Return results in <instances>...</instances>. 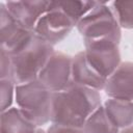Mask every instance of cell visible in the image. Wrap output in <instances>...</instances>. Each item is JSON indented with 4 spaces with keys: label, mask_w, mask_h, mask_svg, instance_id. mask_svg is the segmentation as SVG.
I'll list each match as a JSON object with an SVG mask.
<instances>
[{
    "label": "cell",
    "mask_w": 133,
    "mask_h": 133,
    "mask_svg": "<svg viewBox=\"0 0 133 133\" xmlns=\"http://www.w3.org/2000/svg\"><path fill=\"white\" fill-rule=\"evenodd\" d=\"M102 106L100 91L73 83L68 89L53 92L51 123L59 126L83 128L85 121Z\"/></svg>",
    "instance_id": "obj_1"
},
{
    "label": "cell",
    "mask_w": 133,
    "mask_h": 133,
    "mask_svg": "<svg viewBox=\"0 0 133 133\" xmlns=\"http://www.w3.org/2000/svg\"><path fill=\"white\" fill-rule=\"evenodd\" d=\"M54 52V46L33 32L22 47L9 55L15 84L19 85L36 80Z\"/></svg>",
    "instance_id": "obj_2"
},
{
    "label": "cell",
    "mask_w": 133,
    "mask_h": 133,
    "mask_svg": "<svg viewBox=\"0 0 133 133\" xmlns=\"http://www.w3.org/2000/svg\"><path fill=\"white\" fill-rule=\"evenodd\" d=\"M53 92L37 79L16 85L15 100L23 113L37 127L51 121V102Z\"/></svg>",
    "instance_id": "obj_3"
},
{
    "label": "cell",
    "mask_w": 133,
    "mask_h": 133,
    "mask_svg": "<svg viewBox=\"0 0 133 133\" xmlns=\"http://www.w3.org/2000/svg\"><path fill=\"white\" fill-rule=\"evenodd\" d=\"M76 27L83 41L111 39L119 44L122 38V28L112 9L105 2L97 1Z\"/></svg>",
    "instance_id": "obj_4"
},
{
    "label": "cell",
    "mask_w": 133,
    "mask_h": 133,
    "mask_svg": "<svg viewBox=\"0 0 133 133\" xmlns=\"http://www.w3.org/2000/svg\"><path fill=\"white\" fill-rule=\"evenodd\" d=\"M72 63L73 56L55 51L38 74L37 80L52 92L65 90L74 83Z\"/></svg>",
    "instance_id": "obj_5"
},
{
    "label": "cell",
    "mask_w": 133,
    "mask_h": 133,
    "mask_svg": "<svg viewBox=\"0 0 133 133\" xmlns=\"http://www.w3.org/2000/svg\"><path fill=\"white\" fill-rule=\"evenodd\" d=\"M76 26L77 24L58 7L57 2L51 1L49 10L39 19L34 32L52 46H55L62 42Z\"/></svg>",
    "instance_id": "obj_6"
},
{
    "label": "cell",
    "mask_w": 133,
    "mask_h": 133,
    "mask_svg": "<svg viewBox=\"0 0 133 133\" xmlns=\"http://www.w3.org/2000/svg\"><path fill=\"white\" fill-rule=\"evenodd\" d=\"M87 61L106 79L122 63L117 43L111 39L83 41Z\"/></svg>",
    "instance_id": "obj_7"
},
{
    "label": "cell",
    "mask_w": 133,
    "mask_h": 133,
    "mask_svg": "<svg viewBox=\"0 0 133 133\" xmlns=\"http://www.w3.org/2000/svg\"><path fill=\"white\" fill-rule=\"evenodd\" d=\"M34 31L23 27L8 11L5 2L0 3V45L8 55L22 47Z\"/></svg>",
    "instance_id": "obj_8"
},
{
    "label": "cell",
    "mask_w": 133,
    "mask_h": 133,
    "mask_svg": "<svg viewBox=\"0 0 133 133\" xmlns=\"http://www.w3.org/2000/svg\"><path fill=\"white\" fill-rule=\"evenodd\" d=\"M50 2L46 0L6 1L5 5L11 16L23 27L34 31L39 19L49 10Z\"/></svg>",
    "instance_id": "obj_9"
},
{
    "label": "cell",
    "mask_w": 133,
    "mask_h": 133,
    "mask_svg": "<svg viewBox=\"0 0 133 133\" xmlns=\"http://www.w3.org/2000/svg\"><path fill=\"white\" fill-rule=\"evenodd\" d=\"M104 91L109 98L133 102V62H122L107 78Z\"/></svg>",
    "instance_id": "obj_10"
},
{
    "label": "cell",
    "mask_w": 133,
    "mask_h": 133,
    "mask_svg": "<svg viewBox=\"0 0 133 133\" xmlns=\"http://www.w3.org/2000/svg\"><path fill=\"white\" fill-rule=\"evenodd\" d=\"M72 77L74 83L87 86L99 91L102 89L104 90L107 80L87 61L84 51H80L73 56Z\"/></svg>",
    "instance_id": "obj_11"
},
{
    "label": "cell",
    "mask_w": 133,
    "mask_h": 133,
    "mask_svg": "<svg viewBox=\"0 0 133 133\" xmlns=\"http://www.w3.org/2000/svg\"><path fill=\"white\" fill-rule=\"evenodd\" d=\"M37 127L19 107L1 112L0 133H34Z\"/></svg>",
    "instance_id": "obj_12"
},
{
    "label": "cell",
    "mask_w": 133,
    "mask_h": 133,
    "mask_svg": "<svg viewBox=\"0 0 133 133\" xmlns=\"http://www.w3.org/2000/svg\"><path fill=\"white\" fill-rule=\"evenodd\" d=\"M103 107L118 129H125L133 125V102L109 98L103 104Z\"/></svg>",
    "instance_id": "obj_13"
},
{
    "label": "cell",
    "mask_w": 133,
    "mask_h": 133,
    "mask_svg": "<svg viewBox=\"0 0 133 133\" xmlns=\"http://www.w3.org/2000/svg\"><path fill=\"white\" fill-rule=\"evenodd\" d=\"M82 129L84 133H119V129L110 121L103 105L88 116Z\"/></svg>",
    "instance_id": "obj_14"
},
{
    "label": "cell",
    "mask_w": 133,
    "mask_h": 133,
    "mask_svg": "<svg viewBox=\"0 0 133 133\" xmlns=\"http://www.w3.org/2000/svg\"><path fill=\"white\" fill-rule=\"evenodd\" d=\"M58 7L64 11L76 24L95 6L97 1H56Z\"/></svg>",
    "instance_id": "obj_15"
},
{
    "label": "cell",
    "mask_w": 133,
    "mask_h": 133,
    "mask_svg": "<svg viewBox=\"0 0 133 133\" xmlns=\"http://www.w3.org/2000/svg\"><path fill=\"white\" fill-rule=\"evenodd\" d=\"M110 8L121 28L133 29V1H113Z\"/></svg>",
    "instance_id": "obj_16"
},
{
    "label": "cell",
    "mask_w": 133,
    "mask_h": 133,
    "mask_svg": "<svg viewBox=\"0 0 133 133\" xmlns=\"http://www.w3.org/2000/svg\"><path fill=\"white\" fill-rule=\"evenodd\" d=\"M16 94V84L11 80H0L1 95V112L8 110L11 107Z\"/></svg>",
    "instance_id": "obj_17"
},
{
    "label": "cell",
    "mask_w": 133,
    "mask_h": 133,
    "mask_svg": "<svg viewBox=\"0 0 133 133\" xmlns=\"http://www.w3.org/2000/svg\"><path fill=\"white\" fill-rule=\"evenodd\" d=\"M0 80H11L12 81V64L10 56L0 51Z\"/></svg>",
    "instance_id": "obj_18"
},
{
    "label": "cell",
    "mask_w": 133,
    "mask_h": 133,
    "mask_svg": "<svg viewBox=\"0 0 133 133\" xmlns=\"http://www.w3.org/2000/svg\"><path fill=\"white\" fill-rule=\"evenodd\" d=\"M47 133H84L82 128H74V127H65L52 124L47 129Z\"/></svg>",
    "instance_id": "obj_19"
},
{
    "label": "cell",
    "mask_w": 133,
    "mask_h": 133,
    "mask_svg": "<svg viewBox=\"0 0 133 133\" xmlns=\"http://www.w3.org/2000/svg\"><path fill=\"white\" fill-rule=\"evenodd\" d=\"M119 133H133V125L128 128L122 129V131H119Z\"/></svg>",
    "instance_id": "obj_20"
},
{
    "label": "cell",
    "mask_w": 133,
    "mask_h": 133,
    "mask_svg": "<svg viewBox=\"0 0 133 133\" xmlns=\"http://www.w3.org/2000/svg\"><path fill=\"white\" fill-rule=\"evenodd\" d=\"M34 133H47V131L43 130L42 128H37V129H36V131H35Z\"/></svg>",
    "instance_id": "obj_21"
}]
</instances>
